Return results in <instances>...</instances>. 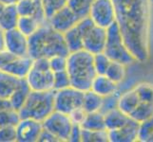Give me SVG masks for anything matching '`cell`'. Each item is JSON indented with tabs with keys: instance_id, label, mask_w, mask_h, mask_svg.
I'll return each mask as SVG.
<instances>
[{
	"instance_id": "1",
	"label": "cell",
	"mask_w": 153,
	"mask_h": 142,
	"mask_svg": "<svg viewBox=\"0 0 153 142\" xmlns=\"http://www.w3.org/2000/svg\"><path fill=\"white\" fill-rule=\"evenodd\" d=\"M115 21L126 46L136 61L149 56L151 4L149 0H112Z\"/></svg>"
},
{
	"instance_id": "2",
	"label": "cell",
	"mask_w": 153,
	"mask_h": 142,
	"mask_svg": "<svg viewBox=\"0 0 153 142\" xmlns=\"http://www.w3.org/2000/svg\"><path fill=\"white\" fill-rule=\"evenodd\" d=\"M64 35L52 29L47 22L29 37V56L31 59L68 55Z\"/></svg>"
},
{
	"instance_id": "3",
	"label": "cell",
	"mask_w": 153,
	"mask_h": 142,
	"mask_svg": "<svg viewBox=\"0 0 153 142\" xmlns=\"http://www.w3.org/2000/svg\"><path fill=\"white\" fill-rule=\"evenodd\" d=\"M66 71L71 86L83 92L89 90L93 79L97 75L93 64V54L85 49L68 53Z\"/></svg>"
},
{
	"instance_id": "4",
	"label": "cell",
	"mask_w": 153,
	"mask_h": 142,
	"mask_svg": "<svg viewBox=\"0 0 153 142\" xmlns=\"http://www.w3.org/2000/svg\"><path fill=\"white\" fill-rule=\"evenodd\" d=\"M54 111V91L31 90L24 105L19 110L21 118L43 120Z\"/></svg>"
},
{
	"instance_id": "5",
	"label": "cell",
	"mask_w": 153,
	"mask_h": 142,
	"mask_svg": "<svg viewBox=\"0 0 153 142\" xmlns=\"http://www.w3.org/2000/svg\"><path fill=\"white\" fill-rule=\"evenodd\" d=\"M104 53L109 58L110 61L118 62L125 65H130L136 61L126 46L116 21L107 28V41Z\"/></svg>"
},
{
	"instance_id": "6",
	"label": "cell",
	"mask_w": 153,
	"mask_h": 142,
	"mask_svg": "<svg viewBox=\"0 0 153 142\" xmlns=\"http://www.w3.org/2000/svg\"><path fill=\"white\" fill-rule=\"evenodd\" d=\"M54 73L50 67L49 59L37 58L33 59L29 74L26 77L29 86L34 91H50L53 90Z\"/></svg>"
},
{
	"instance_id": "7",
	"label": "cell",
	"mask_w": 153,
	"mask_h": 142,
	"mask_svg": "<svg viewBox=\"0 0 153 142\" xmlns=\"http://www.w3.org/2000/svg\"><path fill=\"white\" fill-rule=\"evenodd\" d=\"M43 128L51 133L58 141H68L73 123L70 116L54 110L42 121Z\"/></svg>"
},
{
	"instance_id": "8",
	"label": "cell",
	"mask_w": 153,
	"mask_h": 142,
	"mask_svg": "<svg viewBox=\"0 0 153 142\" xmlns=\"http://www.w3.org/2000/svg\"><path fill=\"white\" fill-rule=\"evenodd\" d=\"M84 92L68 86L54 91V110L68 115L73 110L82 107Z\"/></svg>"
},
{
	"instance_id": "9",
	"label": "cell",
	"mask_w": 153,
	"mask_h": 142,
	"mask_svg": "<svg viewBox=\"0 0 153 142\" xmlns=\"http://www.w3.org/2000/svg\"><path fill=\"white\" fill-rule=\"evenodd\" d=\"M88 16L99 27L108 28L115 22V10L112 0H93Z\"/></svg>"
},
{
	"instance_id": "10",
	"label": "cell",
	"mask_w": 153,
	"mask_h": 142,
	"mask_svg": "<svg viewBox=\"0 0 153 142\" xmlns=\"http://www.w3.org/2000/svg\"><path fill=\"white\" fill-rule=\"evenodd\" d=\"M5 49L15 56L29 55V37L16 28L4 31Z\"/></svg>"
},
{
	"instance_id": "11",
	"label": "cell",
	"mask_w": 153,
	"mask_h": 142,
	"mask_svg": "<svg viewBox=\"0 0 153 142\" xmlns=\"http://www.w3.org/2000/svg\"><path fill=\"white\" fill-rule=\"evenodd\" d=\"M107 41V29L94 24L83 35V49L91 54L104 52Z\"/></svg>"
},
{
	"instance_id": "12",
	"label": "cell",
	"mask_w": 153,
	"mask_h": 142,
	"mask_svg": "<svg viewBox=\"0 0 153 142\" xmlns=\"http://www.w3.org/2000/svg\"><path fill=\"white\" fill-rule=\"evenodd\" d=\"M16 141L35 142L38 140L39 135L43 130L41 121L33 118H21L15 126Z\"/></svg>"
},
{
	"instance_id": "13",
	"label": "cell",
	"mask_w": 153,
	"mask_h": 142,
	"mask_svg": "<svg viewBox=\"0 0 153 142\" xmlns=\"http://www.w3.org/2000/svg\"><path fill=\"white\" fill-rule=\"evenodd\" d=\"M78 21L79 18L77 15L68 6H66L52 14V16L48 19V23L58 32L65 33L68 29L75 27Z\"/></svg>"
},
{
	"instance_id": "14",
	"label": "cell",
	"mask_w": 153,
	"mask_h": 142,
	"mask_svg": "<svg viewBox=\"0 0 153 142\" xmlns=\"http://www.w3.org/2000/svg\"><path fill=\"white\" fill-rule=\"evenodd\" d=\"M19 16H33L43 25L48 22L40 1L36 0H17L15 3Z\"/></svg>"
},
{
	"instance_id": "15",
	"label": "cell",
	"mask_w": 153,
	"mask_h": 142,
	"mask_svg": "<svg viewBox=\"0 0 153 142\" xmlns=\"http://www.w3.org/2000/svg\"><path fill=\"white\" fill-rule=\"evenodd\" d=\"M139 122L129 118L126 125L117 130L108 131V141L111 142H133L137 140Z\"/></svg>"
},
{
	"instance_id": "16",
	"label": "cell",
	"mask_w": 153,
	"mask_h": 142,
	"mask_svg": "<svg viewBox=\"0 0 153 142\" xmlns=\"http://www.w3.org/2000/svg\"><path fill=\"white\" fill-rule=\"evenodd\" d=\"M33 59H31L29 55L16 56L12 62L9 63L2 71L19 79H26L33 66Z\"/></svg>"
},
{
	"instance_id": "17",
	"label": "cell",
	"mask_w": 153,
	"mask_h": 142,
	"mask_svg": "<svg viewBox=\"0 0 153 142\" xmlns=\"http://www.w3.org/2000/svg\"><path fill=\"white\" fill-rule=\"evenodd\" d=\"M118 85L110 80L105 75H96L93 79L91 90L95 92L100 96L107 97L108 95L117 92Z\"/></svg>"
},
{
	"instance_id": "18",
	"label": "cell",
	"mask_w": 153,
	"mask_h": 142,
	"mask_svg": "<svg viewBox=\"0 0 153 142\" xmlns=\"http://www.w3.org/2000/svg\"><path fill=\"white\" fill-rule=\"evenodd\" d=\"M105 117V126L107 131H113L117 130L129 120V117L124 114L122 111H120L118 108L110 110V111L104 114Z\"/></svg>"
},
{
	"instance_id": "19",
	"label": "cell",
	"mask_w": 153,
	"mask_h": 142,
	"mask_svg": "<svg viewBox=\"0 0 153 142\" xmlns=\"http://www.w3.org/2000/svg\"><path fill=\"white\" fill-rule=\"evenodd\" d=\"M19 14L17 13L15 4L5 6L0 13V29L3 31L10 30L16 28Z\"/></svg>"
},
{
	"instance_id": "20",
	"label": "cell",
	"mask_w": 153,
	"mask_h": 142,
	"mask_svg": "<svg viewBox=\"0 0 153 142\" xmlns=\"http://www.w3.org/2000/svg\"><path fill=\"white\" fill-rule=\"evenodd\" d=\"M139 102H140L139 96L137 94L136 90L133 88L119 96L117 108L126 116H128L137 107Z\"/></svg>"
},
{
	"instance_id": "21",
	"label": "cell",
	"mask_w": 153,
	"mask_h": 142,
	"mask_svg": "<svg viewBox=\"0 0 153 142\" xmlns=\"http://www.w3.org/2000/svg\"><path fill=\"white\" fill-rule=\"evenodd\" d=\"M22 80L23 79H19L0 71V97L9 99L18 87Z\"/></svg>"
},
{
	"instance_id": "22",
	"label": "cell",
	"mask_w": 153,
	"mask_h": 142,
	"mask_svg": "<svg viewBox=\"0 0 153 142\" xmlns=\"http://www.w3.org/2000/svg\"><path fill=\"white\" fill-rule=\"evenodd\" d=\"M30 91H31V89L29 86L26 79H23V80L21 81L20 85H18V87L15 89V91L12 94V96L9 98L10 102L12 104V107L15 110H17V111H19L21 107L24 105Z\"/></svg>"
},
{
	"instance_id": "23",
	"label": "cell",
	"mask_w": 153,
	"mask_h": 142,
	"mask_svg": "<svg viewBox=\"0 0 153 142\" xmlns=\"http://www.w3.org/2000/svg\"><path fill=\"white\" fill-rule=\"evenodd\" d=\"M80 126L82 129L91 130V131L105 130L104 114L100 111L87 113L86 117Z\"/></svg>"
},
{
	"instance_id": "24",
	"label": "cell",
	"mask_w": 153,
	"mask_h": 142,
	"mask_svg": "<svg viewBox=\"0 0 153 142\" xmlns=\"http://www.w3.org/2000/svg\"><path fill=\"white\" fill-rule=\"evenodd\" d=\"M63 35H64L65 43L70 53L83 49V36L76 28V26L63 33Z\"/></svg>"
},
{
	"instance_id": "25",
	"label": "cell",
	"mask_w": 153,
	"mask_h": 142,
	"mask_svg": "<svg viewBox=\"0 0 153 142\" xmlns=\"http://www.w3.org/2000/svg\"><path fill=\"white\" fill-rule=\"evenodd\" d=\"M103 103V97L93 92L92 90H88L84 92L82 108L87 113L100 111Z\"/></svg>"
},
{
	"instance_id": "26",
	"label": "cell",
	"mask_w": 153,
	"mask_h": 142,
	"mask_svg": "<svg viewBox=\"0 0 153 142\" xmlns=\"http://www.w3.org/2000/svg\"><path fill=\"white\" fill-rule=\"evenodd\" d=\"M42 24L39 22L37 19H35L33 16H19L16 29H19L23 34L26 36H30L33 34L37 30Z\"/></svg>"
},
{
	"instance_id": "27",
	"label": "cell",
	"mask_w": 153,
	"mask_h": 142,
	"mask_svg": "<svg viewBox=\"0 0 153 142\" xmlns=\"http://www.w3.org/2000/svg\"><path fill=\"white\" fill-rule=\"evenodd\" d=\"M153 116V103L140 101L137 107L131 112L128 117L137 122H142Z\"/></svg>"
},
{
	"instance_id": "28",
	"label": "cell",
	"mask_w": 153,
	"mask_h": 142,
	"mask_svg": "<svg viewBox=\"0 0 153 142\" xmlns=\"http://www.w3.org/2000/svg\"><path fill=\"white\" fill-rule=\"evenodd\" d=\"M92 2L93 0H68L67 6L81 19L88 16Z\"/></svg>"
},
{
	"instance_id": "29",
	"label": "cell",
	"mask_w": 153,
	"mask_h": 142,
	"mask_svg": "<svg viewBox=\"0 0 153 142\" xmlns=\"http://www.w3.org/2000/svg\"><path fill=\"white\" fill-rule=\"evenodd\" d=\"M125 66L126 65L121 64V63L110 61L109 65L108 67L107 71H105V75L118 85V83H120L125 79V76H126Z\"/></svg>"
},
{
	"instance_id": "30",
	"label": "cell",
	"mask_w": 153,
	"mask_h": 142,
	"mask_svg": "<svg viewBox=\"0 0 153 142\" xmlns=\"http://www.w3.org/2000/svg\"><path fill=\"white\" fill-rule=\"evenodd\" d=\"M81 141L84 142H105L108 141V132L107 130L91 131L81 130Z\"/></svg>"
},
{
	"instance_id": "31",
	"label": "cell",
	"mask_w": 153,
	"mask_h": 142,
	"mask_svg": "<svg viewBox=\"0 0 153 142\" xmlns=\"http://www.w3.org/2000/svg\"><path fill=\"white\" fill-rule=\"evenodd\" d=\"M20 119L19 112L13 108L0 112V126H16Z\"/></svg>"
},
{
	"instance_id": "32",
	"label": "cell",
	"mask_w": 153,
	"mask_h": 142,
	"mask_svg": "<svg viewBox=\"0 0 153 142\" xmlns=\"http://www.w3.org/2000/svg\"><path fill=\"white\" fill-rule=\"evenodd\" d=\"M68 0H41V5L43 7L47 19H49L57 10L67 6Z\"/></svg>"
},
{
	"instance_id": "33",
	"label": "cell",
	"mask_w": 153,
	"mask_h": 142,
	"mask_svg": "<svg viewBox=\"0 0 153 142\" xmlns=\"http://www.w3.org/2000/svg\"><path fill=\"white\" fill-rule=\"evenodd\" d=\"M153 134V116L139 123L137 140L141 142H147Z\"/></svg>"
},
{
	"instance_id": "34",
	"label": "cell",
	"mask_w": 153,
	"mask_h": 142,
	"mask_svg": "<svg viewBox=\"0 0 153 142\" xmlns=\"http://www.w3.org/2000/svg\"><path fill=\"white\" fill-rule=\"evenodd\" d=\"M140 101L153 103V85L149 82H142L134 87Z\"/></svg>"
},
{
	"instance_id": "35",
	"label": "cell",
	"mask_w": 153,
	"mask_h": 142,
	"mask_svg": "<svg viewBox=\"0 0 153 142\" xmlns=\"http://www.w3.org/2000/svg\"><path fill=\"white\" fill-rule=\"evenodd\" d=\"M110 59L104 52L93 55V64L97 75H105L109 65Z\"/></svg>"
},
{
	"instance_id": "36",
	"label": "cell",
	"mask_w": 153,
	"mask_h": 142,
	"mask_svg": "<svg viewBox=\"0 0 153 142\" xmlns=\"http://www.w3.org/2000/svg\"><path fill=\"white\" fill-rule=\"evenodd\" d=\"M71 86L70 79L66 70L54 72L53 77V91L61 90V89Z\"/></svg>"
},
{
	"instance_id": "37",
	"label": "cell",
	"mask_w": 153,
	"mask_h": 142,
	"mask_svg": "<svg viewBox=\"0 0 153 142\" xmlns=\"http://www.w3.org/2000/svg\"><path fill=\"white\" fill-rule=\"evenodd\" d=\"M50 67L52 72H59L66 70L67 68V56L56 55L49 59Z\"/></svg>"
},
{
	"instance_id": "38",
	"label": "cell",
	"mask_w": 153,
	"mask_h": 142,
	"mask_svg": "<svg viewBox=\"0 0 153 142\" xmlns=\"http://www.w3.org/2000/svg\"><path fill=\"white\" fill-rule=\"evenodd\" d=\"M16 141L15 126H0V142Z\"/></svg>"
},
{
	"instance_id": "39",
	"label": "cell",
	"mask_w": 153,
	"mask_h": 142,
	"mask_svg": "<svg viewBox=\"0 0 153 142\" xmlns=\"http://www.w3.org/2000/svg\"><path fill=\"white\" fill-rule=\"evenodd\" d=\"M118 99H119V96L116 93L108 95V96H107V97H104L102 107H101V109H100V112L105 114V113L110 111V110L117 108Z\"/></svg>"
},
{
	"instance_id": "40",
	"label": "cell",
	"mask_w": 153,
	"mask_h": 142,
	"mask_svg": "<svg viewBox=\"0 0 153 142\" xmlns=\"http://www.w3.org/2000/svg\"><path fill=\"white\" fill-rule=\"evenodd\" d=\"M86 115H87V112L82 107L76 108V109L73 110L72 112H71L70 114H68L72 123L78 124V125H81L84 118H85V117H86Z\"/></svg>"
},
{
	"instance_id": "41",
	"label": "cell",
	"mask_w": 153,
	"mask_h": 142,
	"mask_svg": "<svg viewBox=\"0 0 153 142\" xmlns=\"http://www.w3.org/2000/svg\"><path fill=\"white\" fill-rule=\"evenodd\" d=\"M16 57L15 55L12 54L8 50L4 49L0 51V71H2L10 62H12L14 58Z\"/></svg>"
},
{
	"instance_id": "42",
	"label": "cell",
	"mask_w": 153,
	"mask_h": 142,
	"mask_svg": "<svg viewBox=\"0 0 153 142\" xmlns=\"http://www.w3.org/2000/svg\"><path fill=\"white\" fill-rule=\"evenodd\" d=\"M81 126L78 124H73L70 136H68V141L71 142H79L81 141Z\"/></svg>"
},
{
	"instance_id": "43",
	"label": "cell",
	"mask_w": 153,
	"mask_h": 142,
	"mask_svg": "<svg viewBox=\"0 0 153 142\" xmlns=\"http://www.w3.org/2000/svg\"><path fill=\"white\" fill-rule=\"evenodd\" d=\"M37 141H41V142H57L58 139L51 133H50L49 131H47V130H45L43 128L42 132L39 135V138H38Z\"/></svg>"
},
{
	"instance_id": "44",
	"label": "cell",
	"mask_w": 153,
	"mask_h": 142,
	"mask_svg": "<svg viewBox=\"0 0 153 142\" xmlns=\"http://www.w3.org/2000/svg\"><path fill=\"white\" fill-rule=\"evenodd\" d=\"M10 108H13L12 104L10 102V99L0 97V112L3 111V110L10 109Z\"/></svg>"
},
{
	"instance_id": "45",
	"label": "cell",
	"mask_w": 153,
	"mask_h": 142,
	"mask_svg": "<svg viewBox=\"0 0 153 142\" xmlns=\"http://www.w3.org/2000/svg\"><path fill=\"white\" fill-rule=\"evenodd\" d=\"M5 49V42H4V31L0 29V51Z\"/></svg>"
},
{
	"instance_id": "46",
	"label": "cell",
	"mask_w": 153,
	"mask_h": 142,
	"mask_svg": "<svg viewBox=\"0 0 153 142\" xmlns=\"http://www.w3.org/2000/svg\"><path fill=\"white\" fill-rule=\"evenodd\" d=\"M17 0H0V2L3 3L5 6H7V5H13V4H15L16 3Z\"/></svg>"
},
{
	"instance_id": "47",
	"label": "cell",
	"mask_w": 153,
	"mask_h": 142,
	"mask_svg": "<svg viewBox=\"0 0 153 142\" xmlns=\"http://www.w3.org/2000/svg\"><path fill=\"white\" fill-rule=\"evenodd\" d=\"M4 8H5V5H4L3 3L0 2V13H2V10H4Z\"/></svg>"
},
{
	"instance_id": "48",
	"label": "cell",
	"mask_w": 153,
	"mask_h": 142,
	"mask_svg": "<svg viewBox=\"0 0 153 142\" xmlns=\"http://www.w3.org/2000/svg\"><path fill=\"white\" fill-rule=\"evenodd\" d=\"M147 142H153V134L151 135V136L149 138V141H147Z\"/></svg>"
},
{
	"instance_id": "49",
	"label": "cell",
	"mask_w": 153,
	"mask_h": 142,
	"mask_svg": "<svg viewBox=\"0 0 153 142\" xmlns=\"http://www.w3.org/2000/svg\"><path fill=\"white\" fill-rule=\"evenodd\" d=\"M149 2H150V4L153 6V0H149Z\"/></svg>"
},
{
	"instance_id": "50",
	"label": "cell",
	"mask_w": 153,
	"mask_h": 142,
	"mask_svg": "<svg viewBox=\"0 0 153 142\" xmlns=\"http://www.w3.org/2000/svg\"><path fill=\"white\" fill-rule=\"evenodd\" d=\"M36 1H40L41 2V0H36Z\"/></svg>"
}]
</instances>
